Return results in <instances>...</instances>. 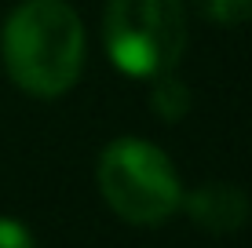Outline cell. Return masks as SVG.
Masks as SVG:
<instances>
[{
    "mask_svg": "<svg viewBox=\"0 0 252 248\" xmlns=\"http://www.w3.org/2000/svg\"><path fill=\"white\" fill-rule=\"evenodd\" d=\"M11 81L30 95L55 99L77 84L84 70V26L63 0H26L0 33Z\"/></svg>",
    "mask_w": 252,
    "mask_h": 248,
    "instance_id": "6da1fadb",
    "label": "cell"
},
{
    "mask_svg": "<svg viewBox=\"0 0 252 248\" xmlns=\"http://www.w3.org/2000/svg\"><path fill=\"white\" fill-rule=\"evenodd\" d=\"M102 40L110 62L135 81L172 73L187 44L183 0H110Z\"/></svg>",
    "mask_w": 252,
    "mask_h": 248,
    "instance_id": "7a4b0ae2",
    "label": "cell"
},
{
    "mask_svg": "<svg viewBox=\"0 0 252 248\" xmlns=\"http://www.w3.org/2000/svg\"><path fill=\"white\" fill-rule=\"evenodd\" d=\"M99 190L121 219L161 226L183 204V183L168 153L146 139H117L99 157Z\"/></svg>",
    "mask_w": 252,
    "mask_h": 248,
    "instance_id": "3957f363",
    "label": "cell"
},
{
    "mask_svg": "<svg viewBox=\"0 0 252 248\" xmlns=\"http://www.w3.org/2000/svg\"><path fill=\"white\" fill-rule=\"evenodd\" d=\"M190 219L208 234H234L249 223V197L234 183H205L190 197H183Z\"/></svg>",
    "mask_w": 252,
    "mask_h": 248,
    "instance_id": "277c9868",
    "label": "cell"
},
{
    "mask_svg": "<svg viewBox=\"0 0 252 248\" xmlns=\"http://www.w3.org/2000/svg\"><path fill=\"white\" fill-rule=\"evenodd\" d=\"M154 106H158V113L164 121H179L190 106V88L172 73L154 77Z\"/></svg>",
    "mask_w": 252,
    "mask_h": 248,
    "instance_id": "5b68a950",
    "label": "cell"
},
{
    "mask_svg": "<svg viewBox=\"0 0 252 248\" xmlns=\"http://www.w3.org/2000/svg\"><path fill=\"white\" fill-rule=\"evenodd\" d=\"M194 7L220 26H241L252 19V0H194Z\"/></svg>",
    "mask_w": 252,
    "mask_h": 248,
    "instance_id": "8992f818",
    "label": "cell"
},
{
    "mask_svg": "<svg viewBox=\"0 0 252 248\" xmlns=\"http://www.w3.org/2000/svg\"><path fill=\"white\" fill-rule=\"evenodd\" d=\"M0 248H37V241L19 219L0 216Z\"/></svg>",
    "mask_w": 252,
    "mask_h": 248,
    "instance_id": "52a82bcc",
    "label": "cell"
}]
</instances>
